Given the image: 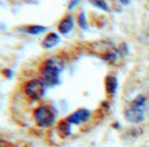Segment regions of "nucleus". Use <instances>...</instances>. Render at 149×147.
Here are the masks:
<instances>
[{"mask_svg": "<svg viewBox=\"0 0 149 147\" xmlns=\"http://www.w3.org/2000/svg\"><path fill=\"white\" fill-rule=\"evenodd\" d=\"M63 66L59 63L56 57L48 59L44 61L42 67L40 70V79L44 82L45 86H55L59 83V75L62 72Z\"/></svg>", "mask_w": 149, "mask_h": 147, "instance_id": "nucleus-1", "label": "nucleus"}, {"mask_svg": "<svg viewBox=\"0 0 149 147\" xmlns=\"http://www.w3.org/2000/svg\"><path fill=\"white\" fill-rule=\"evenodd\" d=\"M55 119H56V113L54 108L49 105H40L34 109V120L41 128H48L54 125Z\"/></svg>", "mask_w": 149, "mask_h": 147, "instance_id": "nucleus-2", "label": "nucleus"}, {"mask_svg": "<svg viewBox=\"0 0 149 147\" xmlns=\"http://www.w3.org/2000/svg\"><path fill=\"white\" fill-rule=\"evenodd\" d=\"M45 87L47 86L44 85V82L41 79H30L27 80L25 86H23V93L26 95L29 99L32 101H38L41 98L44 97L45 94Z\"/></svg>", "mask_w": 149, "mask_h": 147, "instance_id": "nucleus-3", "label": "nucleus"}, {"mask_svg": "<svg viewBox=\"0 0 149 147\" xmlns=\"http://www.w3.org/2000/svg\"><path fill=\"white\" fill-rule=\"evenodd\" d=\"M91 119V112L88 109H78L74 113H71L70 116L66 119V120L70 123V124H82V123H86V121Z\"/></svg>", "mask_w": 149, "mask_h": 147, "instance_id": "nucleus-4", "label": "nucleus"}, {"mask_svg": "<svg viewBox=\"0 0 149 147\" xmlns=\"http://www.w3.org/2000/svg\"><path fill=\"white\" fill-rule=\"evenodd\" d=\"M125 117H126L127 121L137 124V123H141V121L144 120V110L129 105L126 108V110H125Z\"/></svg>", "mask_w": 149, "mask_h": 147, "instance_id": "nucleus-5", "label": "nucleus"}, {"mask_svg": "<svg viewBox=\"0 0 149 147\" xmlns=\"http://www.w3.org/2000/svg\"><path fill=\"white\" fill-rule=\"evenodd\" d=\"M72 27H74V18H72L71 15H67V17H64L60 22H59V33H62V34H68L70 31L72 30Z\"/></svg>", "mask_w": 149, "mask_h": 147, "instance_id": "nucleus-6", "label": "nucleus"}, {"mask_svg": "<svg viewBox=\"0 0 149 147\" xmlns=\"http://www.w3.org/2000/svg\"><path fill=\"white\" fill-rule=\"evenodd\" d=\"M59 41H60L59 34H56V33H49V34L42 40V46L45 49H51V48H54V46H56V45L59 44Z\"/></svg>", "mask_w": 149, "mask_h": 147, "instance_id": "nucleus-7", "label": "nucleus"}, {"mask_svg": "<svg viewBox=\"0 0 149 147\" xmlns=\"http://www.w3.org/2000/svg\"><path fill=\"white\" fill-rule=\"evenodd\" d=\"M116 89H118L116 78L113 75L107 76V79H105V90H107V93H108L109 95H113V94L116 93Z\"/></svg>", "mask_w": 149, "mask_h": 147, "instance_id": "nucleus-8", "label": "nucleus"}, {"mask_svg": "<svg viewBox=\"0 0 149 147\" xmlns=\"http://www.w3.org/2000/svg\"><path fill=\"white\" fill-rule=\"evenodd\" d=\"M25 33L27 34H32V36H36V34H41L47 31V27L45 26H40V25H30V26H25L22 29Z\"/></svg>", "mask_w": 149, "mask_h": 147, "instance_id": "nucleus-9", "label": "nucleus"}, {"mask_svg": "<svg viewBox=\"0 0 149 147\" xmlns=\"http://www.w3.org/2000/svg\"><path fill=\"white\" fill-rule=\"evenodd\" d=\"M59 132H60V135H62L63 138L70 134V123H68L67 120L62 121V123L59 124Z\"/></svg>", "mask_w": 149, "mask_h": 147, "instance_id": "nucleus-10", "label": "nucleus"}, {"mask_svg": "<svg viewBox=\"0 0 149 147\" xmlns=\"http://www.w3.org/2000/svg\"><path fill=\"white\" fill-rule=\"evenodd\" d=\"M89 1H91L95 7L103 10V11H109V7H108V4H107L105 0H89Z\"/></svg>", "mask_w": 149, "mask_h": 147, "instance_id": "nucleus-11", "label": "nucleus"}, {"mask_svg": "<svg viewBox=\"0 0 149 147\" xmlns=\"http://www.w3.org/2000/svg\"><path fill=\"white\" fill-rule=\"evenodd\" d=\"M78 23H79V26L82 29H86V18H85V14L82 12L79 14V17H78Z\"/></svg>", "mask_w": 149, "mask_h": 147, "instance_id": "nucleus-12", "label": "nucleus"}, {"mask_svg": "<svg viewBox=\"0 0 149 147\" xmlns=\"http://www.w3.org/2000/svg\"><path fill=\"white\" fill-rule=\"evenodd\" d=\"M78 3H79V0H71V3H70V6H68V7H70V10L74 8V7H75Z\"/></svg>", "mask_w": 149, "mask_h": 147, "instance_id": "nucleus-13", "label": "nucleus"}, {"mask_svg": "<svg viewBox=\"0 0 149 147\" xmlns=\"http://www.w3.org/2000/svg\"><path fill=\"white\" fill-rule=\"evenodd\" d=\"M120 1H122L123 4H127V3H129V0H120Z\"/></svg>", "mask_w": 149, "mask_h": 147, "instance_id": "nucleus-14", "label": "nucleus"}, {"mask_svg": "<svg viewBox=\"0 0 149 147\" xmlns=\"http://www.w3.org/2000/svg\"><path fill=\"white\" fill-rule=\"evenodd\" d=\"M0 147H4V143L1 142V140H0Z\"/></svg>", "mask_w": 149, "mask_h": 147, "instance_id": "nucleus-15", "label": "nucleus"}]
</instances>
